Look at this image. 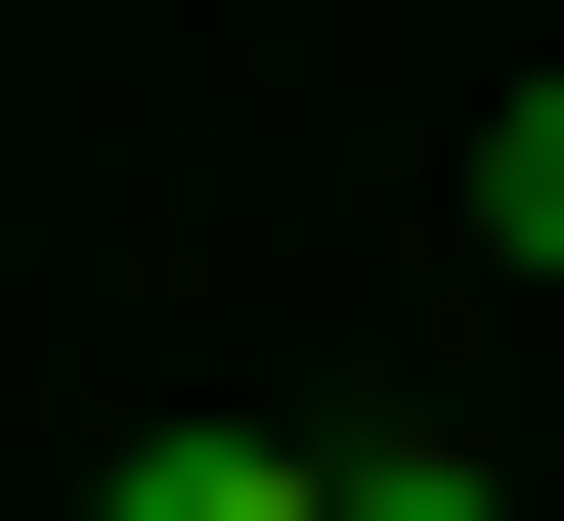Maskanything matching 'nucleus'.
Returning <instances> with one entry per match:
<instances>
[{"instance_id": "1", "label": "nucleus", "mask_w": 564, "mask_h": 521, "mask_svg": "<svg viewBox=\"0 0 564 521\" xmlns=\"http://www.w3.org/2000/svg\"><path fill=\"white\" fill-rule=\"evenodd\" d=\"M87 521H348V435H131Z\"/></svg>"}, {"instance_id": "2", "label": "nucleus", "mask_w": 564, "mask_h": 521, "mask_svg": "<svg viewBox=\"0 0 564 521\" xmlns=\"http://www.w3.org/2000/svg\"><path fill=\"white\" fill-rule=\"evenodd\" d=\"M478 261H564V44H521V87H478Z\"/></svg>"}, {"instance_id": "3", "label": "nucleus", "mask_w": 564, "mask_h": 521, "mask_svg": "<svg viewBox=\"0 0 564 521\" xmlns=\"http://www.w3.org/2000/svg\"><path fill=\"white\" fill-rule=\"evenodd\" d=\"M348 521H521V478H478V435H348Z\"/></svg>"}]
</instances>
